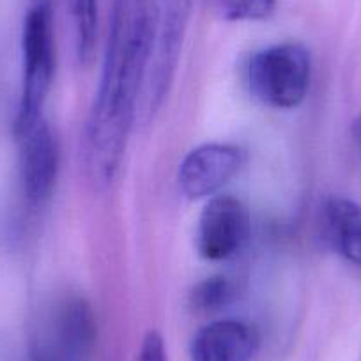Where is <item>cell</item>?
Wrapping results in <instances>:
<instances>
[{"label": "cell", "instance_id": "cell-1", "mask_svg": "<svg viewBox=\"0 0 361 361\" xmlns=\"http://www.w3.org/2000/svg\"><path fill=\"white\" fill-rule=\"evenodd\" d=\"M156 0H112L98 92L82 138L83 170L96 190L114 185L133 130L156 43Z\"/></svg>", "mask_w": 361, "mask_h": 361}, {"label": "cell", "instance_id": "cell-2", "mask_svg": "<svg viewBox=\"0 0 361 361\" xmlns=\"http://www.w3.org/2000/svg\"><path fill=\"white\" fill-rule=\"evenodd\" d=\"M22 90L13 121L15 138L43 119L55 75V32L51 0H29L22 22Z\"/></svg>", "mask_w": 361, "mask_h": 361}, {"label": "cell", "instance_id": "cell-3", "mask_svg": "<svg viewBox=\"0 0 361 361\" xmlns=\"http://www.w3.org/2000/svg\"><path fill=\"white\" fill-rule=\"evenodd\" d=\"M248 87L253 98L275 110H293L310 89V51L301 43H280L257 51L248 62Z\"/></svg>", "mask_w": 361, "mask_h": 361}, {"label": "cell", "instance_id": "cell-4", "mask_svg": "<svg viewBox=\"0 0 361 361\" xmlns=\"http://www.w3.org/2000/svg\"><path fill=\"white\" fill-rule=\"evenodd\" d=\"M193 11V0H156V43L144 87V116L152 117L173 83L180 50Z\"/></svg>", "mask_w": 361, "mask_h": 361}, {"label": "cell", "instance_id": "cell-5", "mask_svg": "<svg viewBox=\"0 0 361 361\" xmlns=\"http://www.w3.org/2000/svg\"><path fill=\"white\" fill-rule=\"evenodd\" d=\"M250 228L252 218L243 200L231 195L211 197L197 224V252L213 262L231 259L246 245Z\"/></svg>", "mask_w": 361, "mask_h": 361}, {"label": "cell", "instance_id": "cell-6", "mask_svg": "<svg viewBox=\"0 0 361 361\" xmlns=\"http://www.w3.org/2000/svg\"><path fill=\"white\" fill-rule=\"evenodd\" d=\"M246 161L239 145L211 142L190 151L177 170V183L190 200L214 197L228 180L234 179Z\"/></svg>", "mask_w": 361, "mask_h": 361}, {"label": "cell", "instance_id": "cell-7", "mask_svg": "<svg viewBox=\"0 0 361 361\" xmlns=\"http://www.w3.org/2000/svg\"><path fill=\"white\" fill-rule=\"evenodd\" d=\"M16 140L20 144L18 172L23 197L29 206L37 207L54 192L61 161L59 142L44 119Z\"/></svg>", "mask_w": 361, "mask_h": 361}, {"label": "cell", "instance_id": "cell-8", "mask_svg": "<svg viewBox=\"0 0 361 361\" xmlns=\"http://www.w3.org/2000/svg\"><path fill=\"white\" fill-rule=\"evenodd\" d=\"M96 340L92 310L82 298H71L57 307L51 321V342L34 349L48 361H80L90 353Z\"/></svg>", "mask_w": 361, "mask_h": 361}, {"label": "cell", "instance_id": "cell-9", "mask_svg": "<svg viewBox=\"0 0 361 361\" xmlns=\"http://www.w3.org/2000/svg\"><path fill=\"white\" fill-rule=\"evenodd\" d=\"M255 326L239 319H221L195 333L190 345L192 361H252L259 349Z\"/></svg>", "mask_w": 361, "mask_h": 361}, {"label": "cell", "instance_id": "cell-10", "mask_svg": "<svg viewBox=\"0 0 361 361\" xmlns=\"http://www.w3.org/2000/svg\"><path fill=\"white\" fill-rule=\"evenodd\" d=\"M324 234L333 248L361 266V206L345 197H331L322 206Z\"/></svg>", "mask_w": 361, "mask_h": 361}, {"label": "cell", "instance_id": "cell-11", "mask_svg": "<svg viewBox=\"0 0 361 361\" xmlns=\"http://www.w3.org/2000/svg\"><path fill=\"white\" fill-rule=\"evenodd\" d=\"M75 36V50L80 64L87 66L94 59L98 37V0H66Z\"/></svg>", "mask_w": 361, "mask_h": 361}, {"label": "cell", "instance_id": "cell-12", "mask_svg": "<svg viewBox=\"0 0 361 361\" xmlns=\"http://www.w3.org/2000/svg\"><path fill=\"white\" fill-rule=\"evenodd\" d=\"M235 296L234 286L225 276H213L195 287L192 303L197 310H220L227 307Z\"/></svg>", "mask_w": 361, "mask_h": 361}, {"label": "cell", "instance_id": "cell-13", "mask_svg": "<svg viewBox=\"0 0 361 361\" xmlns=\"http://www.w3.org/2000/svg\"><path fill=\"white\" fill-rule=\"evenodd\" d=\"M214 6L228 22H255L275 11L276 0H214Z\"/></svg>", "mask_w": 361, "mask_h": 361}, {"label": "cell", "instance_id": "cell-14", "mask_svg": "<svg viewBox=\"0 0 361 361\" xmlns=\"http://www.w3.org/2000/svg\"><path fill=\"white\" fill-rule=\"evenodd\" d=\"M137 361H169L165 342L158 331L151 329L142 340L140 350H138Z\"/></svg>", "mask_w": 361, "mask_h": 361}, {"label": "cell", "instance_id": "cell-15", "mask_svg": "<svg viewBox=\"0 0 361 361\" xmlns=\"http://www.w3.org/2000/svg\"><path fill=\"white\" fill-rule=\"evenodd\" d=\"M353 131H354V138H356L357 145H360V149H361V116H357L356 121H354Z\"/></svg>", "mask_w": 361, "mask_h": 361}, {"label": "cell", "instance_id": "cell-16", "mask_svg": "<svg viewBox=\"0 0 361 361\" xmlns=\"http://www.w3.org/2000/svg\"><path fill=\"white\" fill-rule=\"evenodd\" d=\"M30 361H48V360L43 356V354H39L36 349H34L32 356H30Z\"/></svg>", "mask_w": 361, "mask_h": 361}]
</instances>
